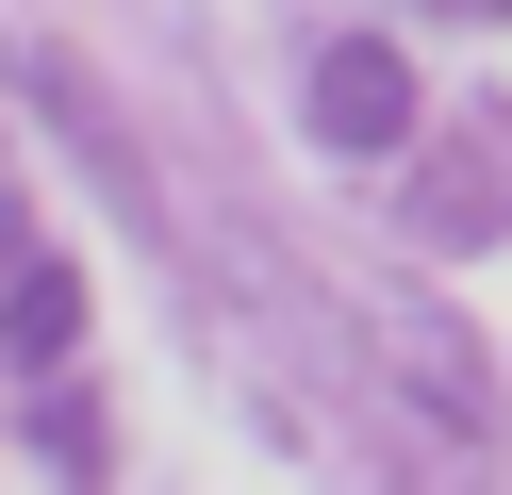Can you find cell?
Listing matches in <instances>:
<instances>
[{"instance_id": "cell-2", "label": "cell", "mask_w": 512, "mask_h": 495, "mask_svg": "<svg viewBox=\"0 0 512 495\" xmlns=\"http://www.w3.org/2000/svg\"><path fill=\"white\" fill-rule=\"evenodd\" d=\"M413 132H430V83H413V50H397V33H331V50H314V149L397 165Z\"/></svg>"}, {"instance_id": "cell-1", "label": "cell", "mask_w": 512, "mask_h": 495, "mask_svg": "<svg viewBox=\"0 0 512 495\" xmlns=\"http://www.w3.org/2000/svg\"><path fill=\"white\" fill-rule=\"evenodd\" d=\"M397 165H413V198H397L413 248H496L512 231V99H446Z\"/></svg>"}, {"instance_id": "cell-4", "label": "cell", "mask_w": 512, "mask_h": 495, "mask_svg": "<svg viewBox=\"0 0 512 495\" xmlns=\"http://www.w3.org/2000/svg\"><path fill=\"white\" fill-rule=\"evenodd\" d=\"M380 347H397V380L430 396L446 429H479V446H496V429H512V396L479 380V347H463V330H446V314H413V297H397V314H380Z\"/></svg>"}, {"instance_id": "cell-3", "label": "cell", "mask_w": 512, "mask_h": 495, "mask_svg": "<svg viewBox=\"0 0 512 495\" xmlns=\"http://www.w3.org/2000/svg\"><path fill=\"white\" fill-rule=\"evenodd\" d=\"M67 347H83V264L50 248L17 198H0V363H34V380H67Z\"/></svg>"}, {"instance_id": "cell-5", "label": "cell", "mask_w": 512, "mask_h": 495, "mask_svg": "<svg viewBox=\"0 0 512 495\" xmlns=\"http://www.w3.org/2000/svg\"><path fill=\"white\" fill-rule=\"evenodd\" d=\"M446 17H512V0H446Z\"/></svg>"}]
</instances>
